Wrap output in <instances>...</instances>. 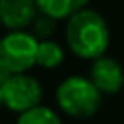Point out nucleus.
I'll return each mask as SVG.
<instances>
[{
  "label": "nucleus",
  "mask_w": 124,
  "mask_h": 124,
  "mask_svg": "<svg viewBox=\"0 0 124 124\" xmlns=\"http://www.w3.org/2000/svg\"><path fill=\"white\" fill-rule=\"evenodd\" d=\"M66 42L77 57L95 60L109 46V27L101 13L84 8L68 18Z\"/></svg>",
  "instance_id": "nucleus-1"
},
{
  "label": "nucleus",
  "mask_w": 124,
  "mask_h": 124,
  "mask_svg": "<svg viewBox=\"0 0 124 124\" xmlns=\"http://www.w3.org/2000/svg\"><path fill=\"white\" fill-rule=\"evenodd\" d=\"M57 102L71 117H91L102 104V93L86 77H68L57 89Z\"/></svg>",
  "instance_id": "nucleus-2"
},
{
  "label": "nucleus",
  "mask_w": 124,
  "mask_h": 124,
  "mask_svg": "<svg viewBox=\"0 0 124 124\" xmlns=\"http://www.w3.org/2000/svg\"><path fill=\"white\" fill-rule=\"evenodd\" d=\"M42 101V88L39 80L26 73L9 75L4 88V104L13 111H29L40 106Z\"/></svg>",
  "instance_id": "nucleus-4"
},
{
  "label": "nucleus",
  "mask_w": 124,
  "mask_h": 124,
  "mask_svg": "<svg viewBox=\"0 0 124 124\" xmlns=\"http://www.w3.org/2000/svg\"><path fill=\"white\" fill-rule=\"evenodd\" d=\"M39 39L33 33L11 31L0 39V64L11 75L26 73L37 64Z\"/></svg>",
  "instance_id": "nucleus-3"
},
{
  "label": "nucleus",
  "mask_w": 124,
  "mask_h": 124,
  "mask_svg": "<svg viewBox=\"0 0 124 124\" xmlns=\"http://www.w3.org/2000/svg\"><path fill=\"white\" fill-rule=\"evenodd\" d=\"M9 75H11V73L0 64V106L4 104V88H6V82H8Z\"/></svg>",
  "instance_id": "nucleus-11"
},
{
  "label": "nucleus",
  "mask_w": 124,
  "mask_h": 124,
  "mask_svg": "<svg viewBox=\"0 0 124 124\" xmlns=\"http://www.w3.org/2000/svg\"><path fill=\"white\" fill-rule=\"evenodd\" d=\"M16 124H62V120L51 108L37 106L29 111L20 113Z\"/></svg>",
  "instance_id": "nucleus-9"
},
{
  "label": "nucleus",
  "mask_w": 124,
  "mask_h": 124,
  "mask_svg": "<svg viewBox=\"0 0 124 124\" xmlns=\"http://www.w3.org/2000/svg\"><path fill=\"white\" fill-rule=\"evenodd\" d=\"M39 15L35 0H0V24L11 31H22Z\"/></svg>",
  "instance_id": "nucleus-6"
},
{
  "label": "nucleus",
  "mask_w": 124,
  "mask_h": 124,
  "mask_svg": "<svg viewBox=\"0 0 124 124\" xmlns=\"http://www.w3.org/2000/svg\"><path fill=\"white\" fill-rule=\"evenodd\" d=\"M64 60V51L53 40H39V49H37V64L46 70L60 66Z\"/></svg>",
  "instance_id": "nucleus-8"
},
{
  "label": "nucleus",
  "mask_w": 124,
  "mask_h": 124,
  "mask_svg": "<svg viewBox=\"0 0 124 124\" xmlns=\"http://www.w3.org/2000/svg\"><path fill=\"white\" fill-rule=\"evenodd\" d=\"M35 2L40 13L55 20H60V18H70L80 9H84L89 0H35Z\"/></svg>",
  "instance_id": "nucleus-7"
},
{
  "label": "nucleus",
  "mask_w": 124,
  "mask_h": 124,
  "mask_svg": "<svg viewBox=\"0 0 124 124\" xmlns=\"http://www.w3.org/2000/svg\"><path fill=\"white\" fill-rule=\"evenodd\" d=\"M89 78L101 93L113 95L120 91V88L124 86V70L115 58L102 55L93 60L91 70H89Z\"/></svg>",
  "instance_id": "nucleus-5"
},
{
  "label": "nucleus",
  "mask_w": 124,
  "mask_h": 124,
  "mask_svg": "<svg viewBox=\"0 0 124 124\" xmlns=\"http://www.w3.org/2000/svg\"><path fill=\"white\" fill-rule=\"evenodd\" d=\"M55 22H57L55 18L44 15V13L37 15V18L33 20V24H31L35 39H39V40H49L51 33L55 31Z\"/></svg>",
  "instance_id": "nucleus-10"
}]
</instances>
